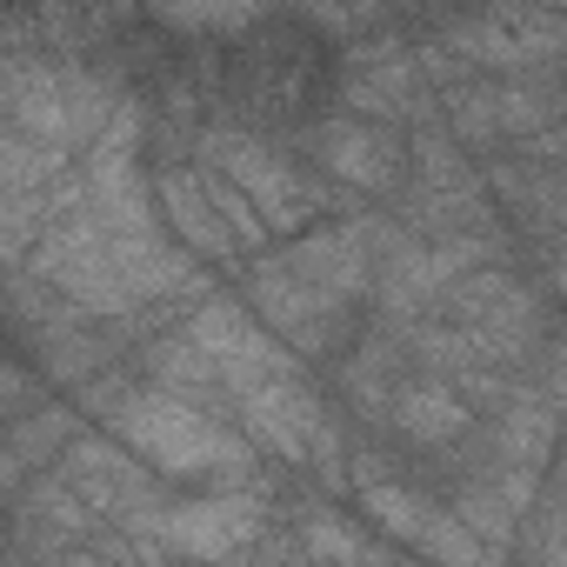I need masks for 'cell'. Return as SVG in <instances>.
Here are the masks:
<instances>
[{"label":"cell","mask_w":567,"mask_h":567,"mask_svg":"<svg viewBox=\"0 0 567 567\" xmlns=\"http://www.w3.org/2000/svg\"><path fill=\"white\" fill-rule=\"evenodd\" d=\"M194 94L254 134H301L341 94V48L321 21L267 8L194 48Z\"/></svg>","instance_id":"1"}]
</instances>
